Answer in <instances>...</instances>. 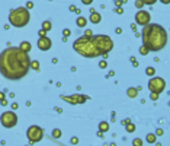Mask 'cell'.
Segmentation results:
<instances>
[{
  "instance_id": "35",
  "label": "cell",
  "mask_w": 170,
  "mask_h": 146,
  "mask_svg": "<svg viewBox=\"0 0 170 146\" xmlns=\"http://www.w3.org/2000/svg\"><path fill=\"white\" fill-rule=\"evenodd\" d=\"M32 7H34V3H32V2H28V3H26V9H32Z\"/></svg>"
},
{
  "instance_id": "39",
  "label": "cell",
  "mask_w": 170,
  "mask_h": 146,
  "mask_svg": "<svg viewBox=\"0 0 170 146\" xmlns=\"http://www.w3.org/2000/svg\"><path fill=\"white\" fill-rule=\"evenodd\" d=\"M98 137H100V139H103V132H100V130H99V132H98Z\"/></svg>"
},
{
  "instance_id": "28",
  "label": "cell",
  "mask_w": 170,
  "mask_h": 146,
  "mask_svg": "<svg viewBox=\"0 0 170 146\" xmlns=\"http://www.w3.org/2000/svg\"><path fill=\"white\" fill-rule=\"evenodd\" d=\"M99 67H100V69H106V67H108V63H106L105 60H102L100 63H99Z\"/></svg>"
},
{
  "instance_id": "6",
  "label": "cell",
  "mask_w": 170,
  "mask_h": 146,
  "mask_svg": "<svg viewBox=\"0 0 170 146\" xmlns=\"http://www.w3.org/2000/svg\"><path fill=\"white\" fill-rule=\"evenodd\" d=\"M26 137H28L29 143H38L44 137V129L39 126H31L26 130Z\"/></svg>"
},
{
  "instance_id": "27",
  "label": "cell",
  "mask_w": 170,
  "mask_h": 146,
  "mask_svg": "<svg viewBox=\"0 0 170 146\" xmlns=\"http://www.w3.org/2000/svg\"><path fill=\"white\" fill-rule=\"evenodd\" d=\"M132 145H134V146H141V145H142V140H141V139H134Z\"/></svg>"
},
{
  "instance_id": "9",
  "label": "cell",
  "mask_w": 170,
  "mask_h": 146,
  "mask_svg": "<svg viewBox=\"0 0 170 146\" xmlns=\"http://www.w3.org/2000/svg\"><path fill=\"white\" fill-rule=\"evenodd\" d=\"M150 21H151V15L147 12V10H138V12L135 13V22L138 23V25H141V26H144V25H147V23H150Z\"/></svg>"
},
{
  "instance_id": "1",
  "label": "cell",
  "mask_w": 170,
  "mask_h": 146,
  "mask_svg": "<svg viewBox=\"0 0 170 146\" xmlns=\"http://www.w3.org/2000/svg\"><path fill=\"white\" fill-rule=\"evenodd\" d=\"M31 69V57L19 47H9L0 53V73L9 80L25 77Z\"/></svg>"
},
{
  "instance_id": "37",
  "label": "cell",
  "mask_w": 170,
  "mask_h": 146,
  "mask_svg": "<svg viewBox=\"0 0 170 146\" xmlns=\"http://www.w3.org/2000/svg\"><path fill=\"white\" fill-rule=\"evenodd\" d=\"M122 3H124V0H115V4H116V6H121Z\"/></svg>"
},
{
  "instance_id": "26",
  "label": "cell",
  "mask_w": 170,
  "mask_h": 146,
  "mask_svg": "<svg viewBox=\"0 0 170 146\" xmlns=\"http://www.w3.org/2000/svg\"><path fill=\"white\" fill-rule=\"evenodd\" d=\"M142 6H144V3H142L141 0H135V7L137 9H142Z\"/></svg>"
},
{
  "instance_id": "30",
  "label": "cell",
  "mask_w": 170,
  "mask_h": 146,
  "mask_svg": "<svg viewBox=\"0 0 170 146\" xmlns=\"http://www.w3.org/2000/svg\"><path fill=\"white\" fill-rule=\"evenodd\" d=\"M115 12H116L118 15H122V13H124V9H122V7H121V6H116V9H115Z\"/></svg>"
},
{
  "instance_id": "42",
  "label": "cell",
  "mask_w": 170,
  "mask_h": 146,
  "mask_svg": "<svg viewBox=\"0 0 170 146\" xmlns=\"http://www.w3.org/2000/svg\"><path fill=\"white\" fill-rule=\"evenodd\" d=\"M2 99H4V92H0V101Z\"/></svg>"
},
{
  "instance_id": "44",
  "label": "cell",
  "mask_w": 170,
  "mask_h": 146,
  "mask_svg": "<svg viewBox=\"0 0 170 146\" xmlns=\"http://www.w3.org/2000/svg\"><path fill=\"white\" fill-rule=\"evenodd\" d=\"M2 105H7V101H6V99H2Z\"/></svg>"
},
{
  "instance_id": "23",
  "label": "cell",
  "mask_w": 170,
  "mask_h": 146,
  "mask_svg": "<svg viewBox=\"0 0 170 146\" xmlns=\"http://www.w3.org/2000/svg\"><path fill=\"white\" fill-rule=\"evenodd\" d=\"M148 51H150V50H148V48L145 47V45H141V47H140V53H141L142 56H147Z\"/></svg>"
},
{
  "instance_id": "46",
  "label": "cell",
  "mask_w": 170,
  "mask_h": 146,
  "mask_svg": "<svg viewBox=\"0 0 170 146\" xmlns=\"http://www.w3.org/2000/svg\"><path fill=\"white\" fill-rule=\"evenodd\" d=\"M126 123H129V120H122V126H125Z\"/></svg>"
},
{
  "instance_id": "41",
  "label": "cell",
  "mask_w": 170,
  "mask_h": 146,
  "mask_svg": "<svg viewBox=\"0 0 170 146\" xmlns=\"http://www.w3.org/2000/svg\"><path fill=\"white\" fill-rule=\"evenodd\" d=\"M115 118H116V115H115V113H112V115H110V120L115 121Z\"/></svg>"
},
{
  "instance_id": "17",
  "label": "cell",
  "mask_w": 170,
  "mask_h": 146,
  "mask_svg": "<svg viewBox=\"0 0 170 146\" xmlns=\"http://www.w3.org/2000/svg\"><path fill=\"white\" fill-rule=\"evenodd\" d=\"M99 130L103 132V133H105V132H108V130H109V124H108L106 121H102V123H99Z\"/></svg>"
},
{
  "instance_id": "25",
  "label": "cell",
  "mask_w": 170,
  "mask_h": 146,
  "mask_svg": "<svg viewBox=\"0 0 170 146\" xmlns=\"http://www.w3.org/2000/svg\"><path fill=\"white\" fill-rule=\"evenodd\" d=\"M141 2H142L144 4H148V6H151V4H154L157 0H141Z\"/></svg>"
},
{
  "instance_id": "38",
  "label": "cell",
  "mask_w": 170,
  "mask_h": 146,
  "mask_svg": "<svg viewBox=\"0 0 170 146\" xmlns=\"http://www.w3.org/2000/svg\"><path fill=\"white\" fill-rule=\"evenodd\" d=\"M92 2H93V0H82V3H83V4H90Z\"/></svg>"
},
{
  "instance_id": "31",
  "label": "cell",
  "mask_w": 170,
  "mask_h": 146,
  "mask_svg": "<svg viewBox=\"0 0 170 146\" xmlns=\"http://www.w3.org/2000/svg\"><path fill=\"white\" fill-rule=\"evenodd\" d=\"M38 35H39V37H45V35H47V31H45V29H42V28H41V31L38 32Z\"/></svg>"
},
{
  "instance_id": "10",
  "label": "cell",
  "mask_w": 170,
  "mask_h": 146,
  "mask_svg": "<svg viewBox=\"0 0 170 146\" xmlns=\"http://www.w3.org/2000/svg\"><path fill=\"white\" fill-rule=\"evenodd\" d=\"M61 98H63L64 101H67L68 104H73V105H76V104H83V102L87 101V96L79 95V94H76V95H71V96H64V95H63Z\"/></svg>"
},
{
  "instance_id": "19",
  "label": "cell",
  "mask_w": 170,
  "mask_h": 146,
  "mask_svg": "<svg viewBox=\"0 0 170 146\" xmlns=\"http://www.w3.org/2000/svg\"><path fill=\"white\" fill-rule=\"evenodd\" d=\"M51 28H52V25H51L50 21H44V22H42V29H45V31L48 32Z\"/></svg>"
},
{
  "instance_id": "4",
  "label": "cell",
  "mask_w": 170,
  "mask_h": 146,
  "mask_svg": "<svg viewBox=\"0 0 170 146\" xmlns=\"http://www.w3.org/2000/svg\"><path fill=\"white\" fill-rule=\"evenodd\" d=\"M29 10L26 7H16L9 13V22L15 28H23L29 23Z\"/></svg>"
},
{
  "instance_id": "3",
  "label": "cell",
  "mask_w": 170,
  "mask_h": 146,
  "mask_svg": "<svg viewBox=\"0 0 170 146\" xmlns=\"http://www.w3.org/2000/svg\"><path fill=\"white\" fill-rule=\"evenodd\" d=\"M73 48H74L76 53H79L80 56L83 57H87V59H94V57H99L100 53L96 47H94L92 38H87V37H80L77 38L74 42H73Z\"/></svg>"
},
{
  "instance_id": "8",
  "label": "cell",
  "mask_w": 170,
  "mask_h": 146,
  "mask_svg": "<svg viewBox=\"0 0 170 146\" xmlns=\"http://www.w3.org/2000/svg\"><path fill=\"white\" fill-rule=\"evenodd\" d=\"M0 123L6 129H12V127H15L18 124V115L13 111H4L0 115Z\"/></svg>"
},
{
  "instance_id": "12",
  "label": "cell",
  "mask_w": 170,
  "mask_h": 146,
  "mask_svg": "<svg viewBox=\"0 0 170 146\" xmlns=\"http://www.w3.org/2000/svg\"><path fill=\"white\" fill-rule=\"evenodd\" d=\"M100 21H102L100 13H98V12H92L90 13V22L92 23H99Z\"/></svg>"
},
{
  "instance_id": "2",
  "label": "cell",
  "mask_w": 170,
  "mask_h": 146,
  "mask_svg": "<svg viewBox=\"0 0 170 146\" xmlns=\"http://www.w3.org/2000/svg\"><path fill=\"white\" fill-rule=\"evenodd\" d=\"M141 38L142 45H145L150 51H160L166 47L167 32L158 23H147L141 31Z\"/></svg>"
},
{
  "instance_id": "22",
  "label": "cell",
  "mask_w": 170,
  "mask_h": 146,
  "mask_svg": "<svg viewBox=\"0 0 170 146\" xmlns=\"http://www.w3.org/2000/svg\"><path fill=\"white\" fill-rule=\"evenodd\" d=\"M31 67L35 70V72H38V70H39V61H36V60L31 61Z\"/></svg>"
},
{
  "instance_id": "47",
  "label": "cell",
  "mask_w": 170,
  "mask_h": 146,
  "mask_svg": "<svg viewBox=\"0 0 170 146\" xmlns=\"http://www.w3.org/2000/svg\"><path fill=\"white\" fill-rule=\"evenodd\" d=\"M50 2H52V0H50Z\"/></svg>"
},
{
  "instance_id": "7",
  "label": "cell",
  "mask_w": 170,
  "mask_h": 146,
  "mask_svg": "<svg viewBox=\"0 0 170 146\" xmlns=\"http://www.w3.org/2000/svg\"><path fill=\"white\" fill-rule=\"evenodd\" d=\"M164 88H166V80H164L163 77L151 76V79L148 80V89H150L151 92L160 95V94L164 91Z\"/></svg>"
},
{
  "instance_id": "40",
  "label": "cell",
  "mask_w": 170,
  "mask_h": 146,
  "mask_svg": "<svg viewBox=\"0 0 170 146\" xmlns=\"http://www.w3.org/2000/svg\"><path fill=\"white\" fill-rule=\"evenodd\" d=\"M160 2H161L163 4H169V3H170V0H160Z\"/></svg>"
},
{
  "instance_id": "13",
  "label": "cell",
  "mask_w": 170,
  "mask_h": 146,
  "mask_svg": "<svg viewBox=\"0 0 170 146\" xmlns=\"http://www.w3.org/2000/svg\"><path fill=\"white\" fill-rule=\"evenodd\" d=\"M76 25L79 26V28H84V26L87 25V19H86V18H83V16H79V18H77V21H76Z\"/></svg>"
},
{
  "instance_id": "20",
  "label": "cell",
  "mask_w": 170,
  "mask_h": 146,
  "mask_svg": "<svg viewBox=\"0 0 170 146\" xmlns=\"http://www.w3.org/2000/svg\"><path fill=\"white\" fill-rule=\"evenodd\" d=\"M52 137L54 139H60L61 137V130L60 129H54L52 130Z\"/></svg>"
},
{
  "instance_id": "45",
  "label": "cell",
  "mask_w": 170,
  "mask_h": 146,
  "mask_svg": "<svg viewBox=\"0 0 170 146\" xmlns=\"http://www.w3.org/2000/svg\"><path fill=\"white\" fill-rule=\"evenodd\" d=\"M18 107H19L18 104H12V108H13V110H16V108H18Z\"/></svg>"
},
{
  "instance_id": "18",
  "label": "cell",
  "mask_w": 170,
  "mask_h": 146,
  "mask_svg": "<svg viewBox=\"0 0 170 146\" xmlns=\"http://www.w3.org/2000/svg\"><path fill=\"white\" fill-rule=\"evenodd\" d=\"M145 140H147V143H154L156 142V134L148 133L147 136H145Z\"/></svg>"
},
{
  "instance_id": "33",
  "label": "cell",
  "mask_w": 170,
  "mask_h": 146,
  "mask_svg": "<svg viewBox=\"0 0 170 146\" xmlns=\"http://www.w3.org/2000/svg\"><path fill=\"white\" fill-rule=\"evenodd\" d=\"M63 34H64V37H70L71 31H70V29H64V31H63Z\"/></svg>"
},
{
  "instance_id": "14",
  "label": "cell",
  "mask_w": 170,
  "mask_h": 146,
  "mask_svg": "<svg viewBox=\"0 0 170 146\" xmlns=\"http://www.w3.org/2000/svg\"><path fill=\"white\" fill-rule=\"evenodd\" d=\"M20 50L22 51H25V53H29L31 51V48H32V45H31V42L29 41H23V42H20Z\"/></svg>"
},
{
  "instance_id": "34",
  "label": "cell",
  "mask_w": 170,
  "mask_h": 146,
  "mask_svg": "<svg viewBox=\"0 0 170 146\" xmlns=\"http://www.w3.org/2000/svg\"><path fill=\"white\" fill-rule=\"evenodd\" d=\"M71 143L73 145H77V143H79V139H77V137H71Z\"/></svg>"
},
{
  "instance_id": "21",
  "label": "cell",
  "mask_w": 170,
  "mask_h": 146,
  "mask_svg": "<svg viewBox=\"0 0 170 146\" xmlns=\"http://www.w3.org/2000/svg\"><path fill=\"white\" fill-rule=\"evenodd\" d=\"M154 73H156L154 67H147V69H145V75H147V76H154Z\"/></svg>"
},
{
  "instance_id": "29",
  "label": "cell",
  "mask_w": 170,
  "mask_h": 146,
  "mask_svg": "<svg viewBox=\"0 0 170 146\" xmlns=\"http://www.w3.org/2000/svg\"><path fill=\"white\" fill-rule=\"evenodd\" d=\"M150 98L153 99V101H157V99H158V94H154V92H151Z\"/></svg>"
},
{
  "instance_id": "5",
  "label": "cell",
  "mask_w": 170,
  "mask_h": 146,
  "mask_svg": "<svg viewBox=\"0 0 170 146\" xmlns=\"http://www.w3.org/2000/svg\"><path fill=\"white\" fill-rule=\"evenodd\" d=\"M92 41H93L94 47L99 50L100 56L102 54H108L113 48V41L108 35H93L92 37Z\"/></svg>"
},
{
  "instance_id": "32",
  "label": "cell",
  "mask_w": 170,
  "mask_h": 146,
  "mask_svg": "<svg viewBox=\"0 0 170 146\" xmlns=\"http://www.w3.org/2000/svg\"><path fill=\"white\" fill-rule=\"evenodd\" d=\"M131 63L134 64V67H138V61L135 60V57H131Z\"/></svg>"
},
{
  "instance_id": "15",
  "label": "cell",
  "mask_w": 170,
  "mask_h": 146,
  "mask_svg": "<svg viewBox=\"0 0 170 146\" xmlns=\"http://www.w3.org/2000/svg\"><path fill=\"white\" fill-rule=\"evenodd\" d=\"M126 95L129 96V98H135L137 95H138V89L137 88H128V91H126Z\"/></svg>"
},
{
  "instance_id": "24",
  "label": "cell",
  "mask_w": 170,
  "mask_h": 146,
  "mask_svg": "<svg viewBox=\"0 0 170 146\" xmlns=\"http://www.w3.org/2000/svg\"><path fill=\"white\" fill-rule=\"evenodd\" d=\"M84 37L92 38V37H93V31H92V29H86V31H84Z\"/></svg>"
},
{
  "instance_id": "16",
  "label": "cell",
  "mask_w": 170,
  "mask_h": 146,
  "mask_svg": "<svg viewBox=\"0 0 170 146\" xmlns=\"http://www.w3.org/2000/svg\"><path fill=\"white\" fill-rule=\"evenodd\" d=\"M135 129H137V126H135V124H132L131 121L125 124V130L128 132V133H134V132H135Z\"/></svg>"
},
{
  "instance_id": "43",
  "label": "cell",
  "mask_w": 170,
  "mask_h": 146,
  "mask_svg": "<svg viewBox=\"0 0 170 146\" xmlns=\"http://www.w3.org/2000/svg\"><path fill=\"white\" fill-rule=\"evenodd\" d=\"M76 9H77L76 6H70V10H71V12H76Z\"/></svg>"
},
{
  "instance_id": "11",
  "label": "cell",
  "mask_w": 170,
  "mask_h": 146,
  "mask_svg": "<svg viewBox=\"0 0 170 146\" xmlns=\"http://www.w3.org/2000/svg\"><path fill=\"white\" fill-rule=\"evenodd\" d=\"M51 47H52V41L48 38L47 35H45V37H39V40H38V48H39V50L48 51Z\"/></svg>"
},
{
  "instance_id": "36",
  "label": "cell",
  "mask_w": 170,
  "mask_h": 146,
  "mask_svg": "<svg viewBox=\"0 0 170 146\" xmlns=\"http://www.w3.org/2000/svg\"><path fill=\"white\" fill-rule=\"evenodd\" d=\"M161 134H163V130H161V129H157V130H156V136H161Z\"/></svg>"
}]
</instances>
